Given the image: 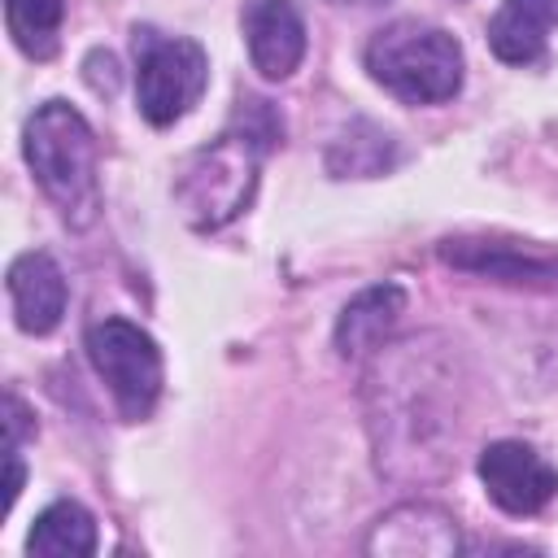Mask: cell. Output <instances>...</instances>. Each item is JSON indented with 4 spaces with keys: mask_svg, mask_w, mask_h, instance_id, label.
<instances>
[{
    "mask_svg": "<svg viewBox=\"0 0 558 558\" xmlns=\"http://www.w3.org/2000/svg\"><path fill=\"white\" fill-rule=\"evenodd\" d=\"M283 126L270 109V100H240V118L231 131H222L209 148H201L183 179H179V201L192 218V227H222L231 222L248 201H253V187H257V170L266 161V153L279 144Z\"/></svg>",
    "mask_w": 558,
    "mask_h": 558,
    "instance_id": "6da1fadb",
    "label": "cell"
},
{
    "mask_svg": "<svg viewBox=\"0 0 558 558\" xmlns=\"http://www.w3.org/2000/svg\"><path fill=\"white\" fill-rule=\"evenodd\" d=\"M22 148H26V166L35 170L48 201L65 214V222L87 227L100 209L96 135L87 118L65 100H48L31 113Z\"/></svg>",
    "mask_w": 558,
    "mask_h": 558,
    "instance_id": "7a4b0ae2",
    "label": "cell"
},
{
    "mask_svg": "<svg viewBox=\"0 0 558 558\" xmlns=\"http://www.w3.org/2000/svg\"><path fill=\"white\" fill-rule=\"evenodd\" d=\"M371 78L405 105H440L462 87V48L427 22H392L366 44Z\"/></svg>",
    "mask_w": 558,
    "mask_h": 558,
    "instance_id": "3957f363",
    "label": "cell"
},
{
    "mask_svg": "<svg viewBox=\"0 0 558 558\" xmlns=\"http://www.w3.org/2000/svg\"><path fill=\"white\" fill-rule=\"evenodd\" d=\"M209 61L196 39L183 35H161L153 26L135 31V92H140V113L153 126L179 122L205 92Z\"/></svg>",
    "mask_w": 558,
    "mask_h": 558,
    "instance_id": "277c9868",
    "label": "cell"
},
{
    "mask_svg": "<svg viewBox=\"0 0 558 558\" xmlns=\"http://www.w3.org/2000/svg\"><path fill=\"white\" fill-rule=\"evenodd\" d=\"M87 357L96 375L109 384L118 410L126 418H144L161 397V353L148 331H140L126 318L92 323L87 331Z\"/></svg>",
    "mask_w": 558,
    "mask_h": 558,
    "instance_id": "5b68a950",
    "label": "cell"
},
{
    "mask_svg": "<svg viewBox=\"0 0 558 558\" xmlns=\"http://www.w3.org/2000/svg\"><path fill=\"white\" fill-rule=\"evenodd\" d=\"M480 480L506 514H536L558 493V471L523 440H493L480 453Z\"/></svg>",
    "mask_w": 558,
    "mask_h": 558,
    "instance_id": "8992f818",
    "label": "cell"
},
{
    "mask_svg": "<svg viewBox=\"0 0 558 558\" xmlns=\"http://www.w3.org/2000/svg\"><path fill=\"white\" fill-rule=\"evenodd\" d=\"M248 57L266 78H288L305 57V22L292 0H248L244 4Z\"/></svg>",
    "mask_w": 558,
    "mask_h": 558,
    "instance_id": "52a82bcc",
    "label": "cell"
},
{
    "mask_svg": "<svg viewBox=\"0 0 558 558\" xmlns=\"http://www.w3.org/2000/svg\"><path fill=\"white\" fill-rule=\"evenodd\" d=\"M9 296L17 327L31 336H48L65 314V275L48 253H22L9 266Z\"/></svg>",
    "mask_w": 558,
    "mask_h": 558,
    "instance_id": "ba28073f",
    "label": "cell"
},
{
    "mask_svg": "<svg viewBox=\"0 0 558 558\" xmlns=\"http://www.w3.org/2000/svg\"><path fill=\"white\" fill-rule=\"evenodd\" d=\"M440 257L458 270L488 275L501 283H527V288H558V257L523 253L514 244H488V240H445Z\"/></svg>",
    "mask_w": 558,
    "mask_h": 558,
    "instance_id": "9c48e42d",
    "label": "cell"
},
{
    "mask_svg": "<svg viewBox=\"0 0 558 558\" xmlns=\"http://www.w3.org/2000/svg\"><path fill=\"white\" fill-rule=\"evenodd\" d=\"M418 523V506H401L392 514H384L366 541L371 554H397V558H445L458 549V527L445 510L427 506L423 527Z\"/></svg>",
    "mask_w": 558,
    "mask_h": 558,
    "instance_id": "30bf717a",
    "label": "cell"
},
{
    "mask_svg": "<svg viewBox=\"0 0 558 558\" xmlns=\"http://www.w3.org/2000/svg\"><path fill=\"white\" fill-rule=\"evenodd\" d=\"M558 26V0H501L488 22V44L510 65L541 61L549 31Z\"/></svg>",
    "mask_w": 558,
    "mask_h": 558,
    "instance_id": "8fae6325",
    "label": "cell"
},
{
    "mask_svg": "<svg viewBox=\"0 0 558 558\" xmlns=\"http://www.w3.org/2000/svg\"><path fill=\"white\" fill-rule=\"evenodd\" d=\"M401 310H405V292L397 283H375V288L357 292L340 310V318H336V349L344 357H357L366 349H379L384 336L392 331V323L401 318Z\"/></svg>",
    "mask_w": 558,
    "mask_h": 558,
    "instance_id": "7c38bea8",
    "label": "cell"
},
{
    "mask_svg": "<svg viewBox=\"0 0 558 558\" xmlns=\"http://www.w3.org/2000/svg\"><path fill=\"white\" fill-rule=\"evenodd\" d=\"M26 554H35V558H87V554H96V519L78 501H52L26 536Z\"/></svg>",
    "mask_w": 558,
    "mask_h": 558,
    "instance_id": "4fadbf2b",
    "label": "cell"
},
{
    "mask_svg": "<svg viewBox=\"0 0 558 558\" xmlns=\"http://www.w3.org/2000/svg\"><path fill=\"white\" fill-rule=\"evenodd\" d=\"M9 35L26 57H52L57 52V31L65 17V0H4Z\"/></svg>",
    "mask_w": 558,
    "mask_h": 558,
    "instance_id": "5bb4252c",
    "label": "cell"
},
{
    "mask_svg": "<svg viewBox=\"0 0 558 558\" xmlns=\"http://www.w3.org/2000/svg\"><path fill=\"white\" fill-rule=\"evenodd\" d=\"M388 161H392L388 135L375 131V126H366V122H357L353 131H344V135L331 144V153H327V166H331L340 179H344V174H379Z\"/></svg>",
    "mask_w": 558,
    "mask_h": 558,
    "instance_id": "9a60e30c",
    "label": "cell"
},
{
    "mask_svg": "<svg viewBox=\"0 0 558 558\" xmlns=\"http://www.w3.org/2000/svg\"><path fill=\"white\" fill-rule=\"evenodd\" d=\"M31 414H26V405L17 401V397H4V453H13L17 445H22V436H26V423Z\"/></svg>",
    "mask_w": 558,
    "mask_h": 558,
    "instance_id": "2e32d148",
    "label": "cell"
},
{
    "mask_svg": "<svg viewBox=\"0 0 558 558\" xmlns=\"http://www.w3.org/2000/svg\"><path fill=\"white\" fill-rule=\"evenodd\" d=\"M4 462H9V480H4V510L17 501V493H22V480H26V471H22V458H17V449L13 453H4Z\"/></svg>",
    "mask_w": 558,
    "mask_h": 558,
    "instance_id": "e0dca14e",
    "label": "cell"
},
{
    "mask_svg": "<svg viewBox=\"0 0 558 558\" xmlns=\"http://www.w3.org/2000/svg\"><path fill=\"white\" fill-rule=\"evenodd\" d=\"M366 4H375V0H366Z\"/></svg>",
    "mask_w": 558,
    "mask_h": 558,
    "instance_id": "ac0fdd59",
    "label": "cell"
}]
</instances>
